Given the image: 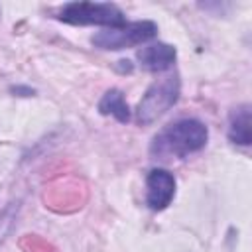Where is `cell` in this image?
Wrapping results in <instances>:
<instances>
[{
    "label": "cell",
    "instance_id": "obj_1",
    "mask_svg": "<svg viewBox=\"0 0 252 252\" xmlns=\"http://www.w3.org/2000/svg\"><path fill=\"white\" fill-rule=\"evenodd\" d=\"M209 128L197 118H181L161 128L150 144V154L156 159H183L207 146Z\"/></svg>",
    "mask_w": 252,
    "mask_h": 252
},
{
    "label": "cell",
    "instance_id": "obj_2",
    "mask_svg": "<svg viewBox=\"0 0 252 252\" xmlns=\"http://www.w3.org/2000/svg\"><path fill=\"white\" fill-rule=\"evenodd\" d=\"M179 94H181L179 75H167L152 83L136 106V122L140 126L154 124L179 100Z\"/></svg>",
    "mask_w": 252,
    "mask_h": 252
},
{
    "label": "cell",
    "instance_id": "obj_3",
    "mask_svg": "<svg viewBox=\"0 0 252 252\" xmlns=\"http://www.w3.org/2000/svg\"><path fill=\"white\" fill-rule=\"evenodd\" d=\"M57 20L71 26H106L126 24L124 12L112 2H67L57 10Z\"/></svg>",
    "mask_w": 252,
    "mask_h": 252
},
{
    "label": "cell",
    "instance_id": "obj_4",
    "mask_svg": "<svg viewBox=\"0 0 252 252\" xmlns=\"http://www.w3.org/2000/svg\"><path fill=\"white\" fill-rule=\"evenodd\" d=\"M156 35H158V24L152 20H140V22L122 24L118 28L100 30L91 37V43L98 49L118 51V49L146 43Z\"/></svg>",
    "mask_w": 252,
    "mask_h": 252
},
{
    "label": "cell",
    "instance_id": "obj_5",
    "mask_svg": "<svg viewBox=\"0 0 252 252\" xmlns=\"http://www.w3.org/2000/svg\"><path fill=\"white\" fill-rule=\"evenodd\" d=\"M175 197V177L171 171L156 167L146 177V205L152 211H163Z\"/></svg>",
    "mask_w": 252,
    "mask_h": 252
},
{
    "label": "cell",
    "instance_id": "obj_6",
    "mask_svg": "<svg viewBox=\"0 0 252 252\" xmlns=\"http://www.w3.org/2000/svg\"><path fill=\"white\" fill-rule=\"evenodd\" d=\"M136 57H138L142 69L152 71V73H161V71L173 67V63L177 59V49L169 43L158 41V43H150V45L142 47Z\"/></svg>",
    "mask_w": 252,
    "mask_h": 252
},
{
    "label": "cell",
    "instance_id": "obj_7",
    "mask_svg": "<svg viewBox=\"0 0 252 252\" xmlns=\"http://www.w3.org/2000/svg\"><path fill=\"white\" fill-rule=\"evenodd\" d=\"M250 106L240 104L230 112L228 120V140L238 146H250L252 142V128H250Z\"/></svg>",
    "mask_w": 252,
    "mask_h": 252
},
{
    "label": "cell",
    "instance_id": "obj_8",
    "mask_svg": "<svg viewBox=\"0 0 252 252\" xmlns=\"http://www.w3.org/2000/svg\"><path fill=\"white\" fill-rule=\"evenodd\" d=\"M96 108L102 116H112L122 124H126L130 120V106H128L124 93L120 89H108L102 94V98L98 100Z\"/></svg>",
    "mask_w": 252,
    "mask_h": 252
},
{
    "label": "cell",
    "instance_id": "obj_9",
    "mask_svg": "<svg viewBox=\"0 0 252 252\" xmlns=\"http://www.w3.org/2000/svg\"><path fill=\"white\" fill-rule=\"evenodd\" d=\"M18 213H20V201H12L0 211V244L6 240V236L12 232L14 224L18 222Z\"/></svg>",
    "mask_w": 252,
    "mask_h": 252
},
{
    "label": "cell",
    "instance_id": "obj_10",
    "mask_svg": "<svg viewBox=\"0 0 252 252\" xmlns=\"http://www.w3.org/2000/svg\"><path fill=\"white\" fill-rule=\"evenodd\" d=\"M12 93H16L18 96H33V89L30 87H12Z\"/></svg>",
    "mask_w": 252,
    "mask_h": 252
},
{
    "label": "cell",
    "instance_id": "obj_11",
    "mask_svg": "<svg viewBox=\"0 0 252 252\" xmlns=\"http://www.w3.org/2000/svg\"><path fill=\"white\" fill-rule=\"evenodd\" d=\"M118 65H120V71H122V73H130V71H132L130 61H124V59H122V61H118Z\"/></svg>",
    "mask_w": 252,
    "mask_h": 252
}]
</instances>
